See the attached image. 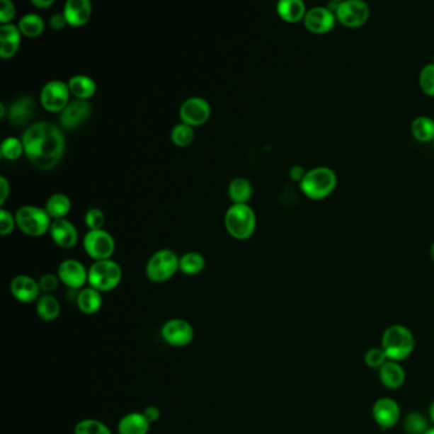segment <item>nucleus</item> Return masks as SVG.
I'll use <instances>...</instances> for the list:
<instances>
[{"label":"nucleus","instance_id":"f257e3e1","mask_svg":"<svg viewBox=\"0 0 434 434\" xmlns=\"http://www.w3.org/2000/svg\"><path fill=\"white\" fill-rule=\"evenodd\" d=\"M21 140L25 156L40 170L54 169L64 157L65 137L59 126L49 121L28 126Z\"/></svg>","mask_w":434,"mask_h":434},{"label":"nucleus","instance_id":"f03ea898","mask_svg":"<svg viewBox=\"0 0 434 434\" xmlns=\"http://www.w3.org/2000/svg\"><path fill=\"white\" fill-rule=\"evenodd\" d=\"M381 348L384 349L389 360L400 363L409 358L414 352L416 336L409 327L395 324L387 327L382 333Z\"/></svg>","mask_w":434,"mask_h":434},{"label":"nucleus","instance_id":"7ed1b4c3","mask_svg":"<svg viewBox=\"0 0 434 434\" xmlns=\"http://www.w3.org/2000/svg\"><path fill=\"white\" fill-rule=\"evenodd\" d=\"M338 183L336 173L329 167H315L307 171L299 183L303 194L312 199H325L333 193Z\"/></svg>","mask_w":434,"mask_h":434},{"label":"nucleus","instance_id":"20e7f679","mask_svg":"<svg viewBox=\"0 0 434 434\" xmlns=\"http://www.w3.org/2000/svg\"><path fill=\"white\" fill-rule=\"evenodd\" d=\"M224 226L233 239H250L256 229V215L247 204H232L227 209Z\"/></svg>","mask_w":434,"mask_h":434},{"label":"nucleus","instance_id":"39448f33","mask_svg":"<svg viewBox=\"0 0 434 434\" xmlns=\"http://www.w3.org/2000/svg\"><path fill=\"white\" fill-rule=\"evenodd\" d=\"M122 280V270L120 265L111 258L95 261L88 269L89 287L95 288L98 292H110Z\"/></svg>","mask_w":434,"mask_h":434},{"label":"nucleus","instance_id":"423d86ee","mask_svg":"<svg viewBox=\"0 0 434 434\" xmlns=\"http://www.w3.org/2000/svg\"><path fill=\"white\" fill-rule=\"evenodd\" d=\"M180 258L176 252L164 249L154 252L145 265V275L153 283H164L180 270Z\"/></svg>","mask_w":434,"mask_h":434},{"label":"nucleus","instance_id":"0eeeda50","mask_svg":"<svg viewBox=\"0 0 434 434\" xmlns=\"http://www.w3.org/2000/svg\"><path fill=\"white\" fill-rule=\"evenodd\" d=\"M17 227L31 237H41L50 231L51 218L45 208L35 205H25L16 212Z\"/></svg>","mask_w":434,"mask_h":434},{"label":"nucleus","instance_id":"6e6552de","mask_svg":"<svg viewBox=\"0 0 434 434\" xmlns=\"http://www.w3.org/2000/svg\"><path fill=\"white\" fill-rule=\"evenodd\" d=\"M83 247L89 258H93L95 261H100L111 258L116 245L115 239L108 231L97 229V231H88L84 234Z\"/></svg>","mask_w":434,"mask_h":434},{"label":"nucleus","instance_id":"1a4fd4ad","mask_svg":"<svg viewBox=\"0 0 434 434\" xmlns=\"http://www.w3.org/2000/svg\"><path fill=\"white\" fill-rule=\"evenodd\" d=\"M372 418L381 430L395 428L401 421L400 405L392 397H379L372 406Z\"/></svg>","mask_w":434,"mask_h":434},{"label":"nucleus","instance_id":"9d476101","mask_svg":"<svg viewBox=\"0 0 434 434\" xmlns=\"http://www.w3.org/2000/svg\"><path fill=\"white\" fill-rule=\"evenodd\" d=\"M70 91L68 83L63 81H50L46 83L41 95V105L49 113H62L70 102Z\"/></svg>","mask_w":434,"mask_h":434},{"label":"nucleus","instance_id":"9b49d317","mask_svg":"<svg viewBox=\"0 0 434 434\" xmlns=\"http://www.w3.org/2000/svg\"><path fill=\"white\" fill-rule=\"evenodd\" d=\"M161 335L169 346L173 348H185L194 340L195 331L189 321L183 319H171L164 322L161 329Z\"/></svg>","mask_w":434,"mask_h":434},{"label":"nucleus","instance_id":"f8f14e48","mask_svg":"<svg viewBox=\"0 0 434 434\" xmlns=\"http://www.w3.org/2000/svg\"><path fill=\"white\" fill-rule=\"evenodd\" d=\"M336 19L346 27H359L365 25L370 18V6L362 0L340 1L339 8L335 12Z\"/></svg>","mask_w":434,"mask_h":434},{"label":"nucleus","instance_id":"ddd939ff","mask_svg":"<svg viewBox=\"0 0 434 434\" xmlns=\"http://www.w3.org/2000/svg\"><path fill=\"white\" fill-rule=\"evenodd\" d=\"M210 105L202 97H190L178 110V116L183 124L195 127L204 125L210 118Z\"/></svg>","mask_w":434,"mask_h":434},{"label":"nucleus","instance_id":"4468645a","mask_svg":"<svg viewBox=\"0 0 434 434\" xmlns=\"http://www.w3.org/2000/svg\"><path fill=\"white\" fill-rule=\"evenodd\" d=\"M57 275L69 290H81L88 283V270L76 258H67L60 263Z\"/></svg>","mask_w":434,"mask_h":434},{"label":"nucleus","instance_id":"2eb2a0df","mask_svg":"<svg viewBox=\"0 0 434 434\" xmlns=\"http://www.w3.org/2000/svg\"><path fill=\"white\" fill-rule=\"evenodd\" d=\"M92 106L84 100H72L59 116V124L65 130H74L91 118Z\"/></svg>","mask_w":434,"mask_h":434},{"label":"nucleus","instance_id":"dca6fc26","mask_svg":"<svg viewBox=\"0 0 434 434\" xmlns=\"http://www.w3.org/2000/svg\"><path fill=\"white\" fill-rule=\"evenodd\" d=\"M303 22L309 32L324 35L333 30L336 16L327 6H314L307 11Z\"/></svg>","mask_w":434,"mask_h":434},{"label":"nucleus","instance_id":"f3484780","mask_svg":"<svg viewBox=\"0 0 434 434\" xmlns=\"http://www.w3.org/2000/svg\"><path fill=\"white\" fill-rule=\"evenodd\" d=\"M11 293L21 303L38 302L41 297L38 280L28 275H17L11 282Z\"/></svg>","mask_w":434,"mask_h":434},{"label":"nucleus","instance_id":"a211bd4d","mask_svg":"<svg viewBox=\"0 0 434 434\" xmlns=\"http://www.w3.org/2000/svg\"><path fill=\"white\" fill-rule=\"evenodd\" d=\"M49 233L55 245L62 249H72L78 242V231L76 226L65 218L52 220Z\"/></svg>","mask_w":434,"mask_h":434},{"label":"nucleus","instance_id":"6ab92c4d","mask_svg":"<svg viewBox=\"0 0 434 434\" xmlns=\"http://www.w3.org/2000/svg\"><path fill=\"white\" fill-rule=\"evenodd\" d=\"M379 382L389 390H399L406 381V372L399 362L387 360L377 371Z\"/></svg>","mask_w":434,"mask_h":434},{"label":"nucleus","instance_id":"aec40b11","mask_svg":"<svg viewBox=\"0 0 434 434\" xmlns=\"http://www.w3.org/2000/svg\"><path fill=\"white\" fill-rule=\"evenodd\" d=\"M63 13L68 25L81 27L91 19L92 4L89 0H68L64 6Z\"/></svg>","mask_w":434,"mask_h":434},{"label":"nucleus","instance_id":"412c9836","mask_svg":"<svg viewBox=\"0 0 434 434\" xmlns=\"http://www.w3.org/2000/svg\"><path fill=\"white\" fill-rule=\"evenodd\" d=\"M36 113V103L31 97H21L13 102L8 110V118L14 126H23L33 119Z\"/></svg>","mask_w":434,"mask_h":434},{"label":"nucleus","instance_id":"4be33fe9","mask_svg":"<svg viewBox=\"0 0 434 434\" xmlns=\"http://www.w3.org/2000/svg\"><path fill=\"white\" fill-rule=\"evenodd\" d=\"M21 31L18 25H0V57L8 59L17 54L21 46Z\"/></svg>","mask_w":434,"mask_h":434},{"label":"nucleus","instance_id":"5701e85b","mask_svg":"<svg viewBox=\"0 0 434 434\" xmlns=\"http://www.w3.org/2000/svg\"><path fill=\"white\" fill-rule=\"evenodd\" d=\"M76 303L78 309L84 315H95L101 309L102 304H103L101 292H98L92 287L83 288L79 290Z\"/></svg>","mask_w":434,"mask_h":434},{"label":"nucleus","instance_id":"b1692460","mask_svg":"<svg viewBox=\"0 0 434 434\" xmlns=\"http://www.w3.org/2000/svg\"><path fill=\"white\" fill-rule=\"evenodd\" d=\"M151 423L145 419L143 413H129L120 419L118 424L119 434H148Z\"/></svg>","mask_w":434,"mask_h":434},{"label":"nucleus","instance_id":"393cba45","mask_svg":"<svg viewBox=\"0 0 434 434\" xmlns=\"http://www.w3.org/2000/svg\"><path fill=\"white\" fill-rule=\"evenodd\" d=\"M277 13L285 22L297 23L304 19L307 9L302 0H280L278 1Z\"/></svg>","mask_w":434,"mask_h":434},{"label":"nucleus","instance_id":"a878e982","mask_svg":"<svg viewBox=\"0 0 434 434\" xmlns=\"http://www.w3.org/2000/svg\"><path fill=\"white\" fill-rule=\"evenodd\" d=\"M70 95L74 96L76 100H84L88 101L91 97H93L97 91L96 82L88 76L84 74H76L72 76L68 81Z\"/></svg>","mask_w":434,"mask_h":434},{"label":"nucleus","instance_id":"bb28decb","mask_svg":"<svg viewBox=\"0 0 434 434\" xmlns=\"http://www.w3.org/2000/svg\"><path fill=\"white\" fill-rule=\"evenodd\" d=\"M36 314L44 321H55L62 314V306L52 295H42L36 302Z\"/></svg>","mask_w":434,"mask_h":434},{"label":"nucleus","instance_id":"cd10ccee","mask_svg":"<svg viewBox=\"0 0 434 434\" xmlns=\"http://www.w3.org/2000/svg\"><path fill=\"white\" fill-rule=\"evenodd\" d=\"M72 209V202L69 198L63 194V193H57L54 195H51L47 202L45 210L47 212V215H50L52 219H63L65 218Z\"/></svg>","mask_w":434,"mask_h":434},{"label":"nucleus","instance_id":"c85d7f7f","mask_svg":"<svg viewBox=\"0 0 434 434\" xmlns=\"http://www.w3.org/2000/svg\"><path fill=\"white\" fill-rule=\"evenodd\" d=\"M228 195L233 204H247L252 196L251 183L244 177L234 178L228 186Z\"/></svg>","mask_w":434,"mask_h":434},{"label":"nucleus","instance_id":"c756f323","mask_svg":"<svg viewBox=\"0 0 434 434\" xmlns=\"http://www.w3.org/2000/svg\"><path fill=\"white\" fill-rule=\"evenodd\" d=\"M413 137L422 143H428L434 140V120L428 116H418L411 122Z\"/></svg>","mask_w":434,"mask_h":434},{"label":"nucleus","instance_id":"7c9ffc66","mask_svg":"<svg viewBox=\"0 0 434 434\" xmlns=\"http://www.w3.org/2000/svg\"><path fill=\"white\" fill-rule=\"evenodd\" d=\"M18 28L25 38H38L44 32V19L36 13H27L19 19Z\"/></svg>","mask_w":434,"mask_h":434},{"label":"nucleus","instance_id":"2f4dec72","mask_svg":"<svg viewBox=\"0 0 434 434\" xmlns=\"http://www.w3.org/2000/svg\"><path fill=\"white\" fill-rule=\"evenodd\" d=\"M178 268L185 275H198L205 269V258L199 252H186L180 258Z\"/></svg>","mask_w":434,"mask_h":434},{"label":"nucleus","instance_id":"473e14b6","mask_svg":"<svg viewBox=\"0 0 434 434\" xmlns=\"http://www.w3.org/2000/svg\"><path fill=\"white\" fill-rule=\"evenodd\" d=\"M403 428L406 434H424L429 428V419L421 411H409L403 418Z\"/></svg>","mask_w":434,"mask_h":434},{"label":"nucleus","instance_id":"72a5a7b5","mask_svg":"<svg viewBox=\"0 0 434 434\" xmlns=\"http://www.w3.org/2000/svg\"><path fill=\"white\" fill-rule=\"evenodd\" d=\"M194 138H195L194 127L186 125L183 122H180V124L173 126V129L171 130L172 143L177 147H180V148H185V147L191 144Z\"/></svg>","mask_w":434,"mask_h":434},{"label":"nucleus","instance_id":"f704fd0d","mask_svg":"<svg viewBox=\"0 0 434 434\" xmlns=\"http://www.w3.org/2000/svg\"><path fill=\"white\" fill-rule=\"evenodd\" d=\"M74 434H113L108 426L97 419H83L76 423Z\"/></svg>","mask_w":434,"mask_h":434},{"label":"nucleus","instance_id":"c9c22d12","mask_svg":"<svg viewBox=\"0 0 434 434\" xmlns=\"http://www.w3.org/2000/svg\"><path fill=\"white\" fill-rule=\"evenodd\" d=\"M25 153L22 140L14 137H8L1 143V157L8 161H16Z\"/></svg>","mask_w":434,"mask_h":434},{"label":"nucleus","instance_id":"e433bc0d","mask_svg":"<svg viewBox=\"0 0 434 434\" xmlns=\"http://www.w3.org/2000/svg\"><path fill=\"white\" fill-rule=\"evenodd\" d=\"M389 360L386 353L384 352V349L381 346H376V348H371L368 349L365 354V363L368 368L371 370H376L378 371L382 365Z\"/></svg>","mask_w":434,"mask_h":434},{"label":"nucleus","instance_id":"4c0bfd02","mask_svg":"<svg viewBox=\"0 0 434 434\" xmlns=\"http://www.w3.org/2000/svg\"><path fill=\"white\" fill-rule=\"evenodd\" d=\"M419 87L424 95L434 97V63L427 64L419 73Z\"/></svg>","mask_w":434,"mask_h":434},{"label":"nucleus","instance_id":"58836bf2","mask_svg":"<svg viewBox=\"0 0 434 434\" xmlns=\"http://www.w3.org/2000/svg\"><path fill=\"white\" fill-rule=\"evenodd\" d=\"M84 222H86V226L88 227L89 231L103 229L105 215L98 208L89 209L88 212L84 215Z\"/></svg>","mask_w":434,"mask_h":434},{"label":"nucleus","instance_id":"ea45409f","mask_svg":"<svg viewBox=\"0 0 434 434\" xmlns=\"http://www.w3.org/2000/svg\"><path fill=\"white\" fill-rule=\"evenodd\" d=\"M16 227H17L16 215H13L6 209H0V233H1V236L11 234Z\"/></svg>","mask_w":434,"mask_h":434},{"label":"nucleus","instance_id":"a19ab883","mask_svg":"<svg viewBox=\"0 0 434 434\" xmlns=\"http://www.w3.org/2000/svg\"><path fill=\"white\" fill-rule=\"evenodd\" d=\"M60 283V279L55 274H44L42 277L38 279V285H40V290L44 293V295H52L55 290H57Z\"/></svg>","mask_w":434,"mask_h":434},{"label":"nucleus","instance_id":"79ce46f5","mask_svg":"<svg viewBox=\"0 0 434 434\" xmlns=\"http://www.w3.org/2000/svg\"><path fill=\"white\" fill-rule=\"evenodd\" d=\"M16 17V6L11 0H1L0 3V23L9 25Z\"/></svg>","mask_w":434,"mask_h":434},{"label":"nucleus","instance_id":"37998d69","mask_svg":"<svg viewBox=\"0 0 434 434\" xmlns=\"http://www.w3.org/2000/svg\"><path fill=\"white\" fill-rule=\"evenodd\" d=\"M49 25L54 31H60V30H63L65 25H68V22H67L64 13H55V14L51 16Z\"/></svg>","mask_w":434,"mask_h":434},{"label":"nucleus","instance_id":"c03bdc74","mask_svg":"<svg viewBox=\"0 0 434 434\" xmlns=\"http://www.w3.org/2000/svg\"><path fill=\"white\" fill-rule=\"evenodd\" d=\"M143 416H145V419H147L148 422L153 424V423L159 421V418H161V410L158 409L156 405H149V406L145 408L144 411H143Z\"/></svg>","mask_w":434,"mask_h":434},{"label":"nucleus","instance_id":"a18cd8bd","mask_svg":"<svg viewBox=\"0 0 434 434\" xmlns=\"http://www.w3.org/2000/svg\"><path fill=\"white\" fill-rule=\"evenodd\" d=\"M9 191H11V186L9 183L6 180V177H0V204L3 205L6 202L8 196H9Z\"/></svg>","mask_w":434,"mask_h":434},{"label":"nucleus","instance_id":"49530a36","mask_svg":"<svg viewBox=\"0 0 434 434\" xmlns=\"http://www.w3.org/2000/svg\"><path fill=\"white\" fill-rule=\"evenodd\" d=\"M306 172H307V171L303 170V167H301V166H293V167L290 169V176L293 181L301 183L303 177L306 175Z\"/></svg>","mask_w":434,"mask_h":434},{"label":"nucleus","instance_id":"de8ad7c7","mask_svg":"<svg viewBox=\"0 0 434 434\" xmlns=\"http://www.w3.org/2000/svg\"><path fill=\"white\" fill-rule=\"evenodd\" d=\"M32 4L40 9H46L54 4V0H32Z\"/></svg>","mask_w":434,"mask_h":434},{"label":"nucleus","instance_id":"09e8293b","mask_svg":"<svg viewBox=\"0 0 434 434\" xmlns=\"http://www.w3.org/2000/svg\"><path fill=\"white\" fill-rule=\"evenodd\" d=\"M428 413H429V421L433 423V426H434V400L433 401H432V404L429 405Z\"/></svg>","mask_w":434,"mask_h":434},{"label":"nucleus","instance_id":"8fccbe9b","mask_svg":"<svg viewBox=\"0 0 434 434\" xmlns=\"http://www.w3.org/2000/svg\"><path fill=\"white\" fill-rule=\"evenodd\" d=\"M430 258L433 260L434 263V242L432 244V246H430Z\"/></svg>","mask_w":434,"mask_h":434},{"label":"nucleus","instance_id":"3c124183","mask_svg":"<svg viewBox=\"0 0 434 434\" xmlns=\"http://www.w3.org/2000/svg\"><path fill=\"white\" fill-rule=\"evenodd\" d=\"M424 434H434V426L429 427V428L426 430V433Z\"/></svg>","mask_w":434,"mask_h":434},{"label":"nucleus","instance_id":"603ef678","mask_svg":"<svg viewBox=\"0 0 434 434\" xmlns=\"http://www.w3.org/2000/svg\"><path fill=\"white\" fill-rule=\"evenodd\" d=\"M433 144H434V140H433Z\"/></svg>","mask_w":434,"mask_h":434}]
</instances>
